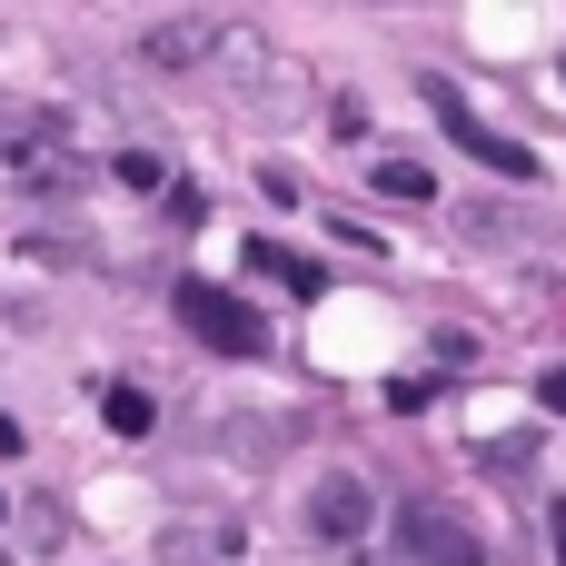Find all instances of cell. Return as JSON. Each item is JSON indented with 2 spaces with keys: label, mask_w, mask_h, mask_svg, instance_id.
Segmentation results:
<instances>
[{
  "label": "cell",
  "mask_w": 566,
  "mask_h": 566,
  "mask_svg": "<svg viewBox=\"0 0 566 566\" xmlns=\"http://www.w3.org/2000/svg\"><path fill=\"white\" fill-rule=\"evenodd\" d=\"M0 458H20V418L10 408H0Z\"/></svg>",
  "instance_id": "cell-13"
},
{
  "label": "cell",
  "mask_w": 566,
  "mask_h": 566,
  "mask_svg": "<svg viewBox=\"0 0 566 566\" xmlns=\"http://www.w3.org/2000/svg\"><path fill=\"white\" fill-rule=\"evenodd\" d=\"M368 189H378V199H438V179H428L418 159H378V169H368Z\"/></svg>",
  "instance_id": "cell-9"
},
{
  "label": "cell",
  "mask_w": 566,
  "mask_h": 566,
  "mask_svg": "<svg viewBox=\"0 0 566 566\" xmlns=\"http://www.w3.org/2000/svg\"><path fill=\"white\" fill-rule=\"evenodd\" d=\"M557 566H566V507H557Z\"/></svg>",
  "instance_id": "cell-14"
},
{
  "label": "cell",
  "mask_w": 566,
  "mask_h": 566,
  "mask_svg": "<svg viewBox=\"0 0 566 566\" xmlns=\"http://www.w3.org/2000/svg\"><path fill=\"white\" fill-rule=\"evenodd\" d=\"M199 557H229V527H169V566H199Z\"/></svg>",
  "instance_id": "cell-10"
},
{
  "label": "cell",
  "mask_w": 566,
  "mask_h": 566,
  "mask_svg": "<svg viewBox=\"0 0 566 566\" xmlns=\"http://www.w3.org/2000/svg\"><path fill=\"white\" fill-rule=\"evenodd\" d=\"M249 269H259V279H279V289H298V298H318V289H328V269H318V259H298V249H279V239H249Z\"/></svg>",
  "instance_id": "cell-7"
},
{
  "label": "cell",
  "mask_w": 566,
  "mask_h": 566,
  "mask_svg": "<svg viewBox=\"0 0 566 566\" xmlns=\"http://www.w3.org/2000/svg\"><path fill=\"white\" fill-rule=\"evenodd\" d=\"M99 418H109V428H119V438H149V428H159V398H149V388H139V378H119V388H109V398H99Z\"/></svg>",
  "instance_id": "cell-8"
},
{
  "label": "cell",
  "mask_w": 566,
  "mask_h": 566,
  "mask_svg": "<svg viewBox=\"0 0 566 566\" xmlns=\"http://www.w3.org/2000/svg\"><path fill=\"white\" fill-rule=\"evenodd\" d=\"M537 408H547V418H566V368H547V378H537Z\"/></svg>",
  "instance_id": "cell-12"
},
{
  "label": "cell",
  "mask_w": 566,
  "mask_h": 566,
  "mask_svg": "<svg viewBox=\"0 0 566 566\" xmlns=\"http://www.w3.org/2000/svg\"><path fill=\"white\" fill-rule=\"evenodd\" d=\"M169 308H179L219 358H259V348H269V318H259L239 289H219V279H179V289H169Z\"/></svg>",
  "instance_id": "cell-2"
},
{
  "label": "cell",
  "mask_w": 566,
  "mask_h": 566,
  "mask_svg": "<svg viewBox=\"0 0 566 566\" xmlns=\"http://www.w3.org/2000/svg\"><path fill=\"white\" fill-rule=\"evenodd\" d=\"M0 517H10V497H0Z\"/></svg>",
  "instance_id": "cell-15"
},
{
  "label": "cell",
  "mask_w": 566,
  "mask_h": 566,
  "mask_svg": "<svg viewBox=\"0 0 566 566\" xmlns=\"http://www.w3.org/2000/svg\"><path fill=\"white\" fill-rule=\"evenodd\" d=\"M398 566H488V537H478L458 507L408 497V507H398Z\"/></svg>",
  "instance_id": "cell-3"
},
{
  "label": "cell",
  "mask_w": 566,
  "mask_h": 566,
  "mask_svg": "<svg viewBox=\"0 0 566 566\" xmlns=\"http://www.w3.org/2000/svg\"><path fill=\"white\" fill-rule=\"evenodd\" d=\"M418 90H428V109L448 119V139H458L468 159H488L497 179H537V149H527V139H497V129H488V119H478V109H468L448 80H418Z\"/></svg>",
  "instance_id": "cell-4"
},
{
  "label": "cell",
  "mask_w": 566,
  "mask_h": 566,
  "mask_svg": "<svg viewBox=\"0 0 566 566\" xmlns=\"http://www.w3.org/2000/svg\"><path fill=\"white\" fill-rule=\"evenodd\" d=\"M308 517H318V537H368V517H378V497H368V478H328L318 497H308Z\"/></svg>",
  "instance_id": "cell-6"
},
{
  "label": "cell",
  "mask_w": 566,
  "mask_h": 566,
  "mask_svg": "<svg viewBox=\"0 0 566 566\" xmlns=\"http://www.w3.org/2000/svg\"><path fill=\"white\" fill-rule=\"evenodd\" d=\"M219 40H229V20H209V10H189V20H159L139 50L159 60V70H209L219 60Z\"/></svg>",
  "instance_id": "cell-5"
},
{
  "label": "cell",
  "mask_w": 566,
  "mask_h": 566,
  "mask_svg": "<svg viewBox=\"0 0 566 566\" xmlns=\"http://www.w3.org/2000/svg\"><path fill=\"white\" fill-rule=\"evenodd\" d=\"M0 179L30 189V199H60V189L90 179V159H80V139H70L60 109H20V119H0Z\"/></svg>",
  "instance_id": "cell-1"
},
{
  "label": "cell",
  "mask_w": 566,
  "mask_h": 566,
  "mask_svg": "<svg viewBox=\"0 0 566 566\" xmlns=\"http://www.w3.org/2000/svg\"><path fill=\"white\" fill-rule=\"evenodd\" d=\"M109 169H119V179H129V189H169V159H159V149H119V159H109Z\"/></svg>",
  "instance_id": "cell-11"
}]
</instances>
